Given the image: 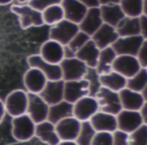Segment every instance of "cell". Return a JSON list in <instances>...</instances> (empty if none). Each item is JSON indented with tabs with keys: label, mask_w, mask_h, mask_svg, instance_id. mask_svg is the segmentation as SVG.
<instances>
[{
	"label": "cell",
	"mask_w": 147,
	"mask_h": 145,
	"mask_svg": "<svg viewBox=\"0 0 147 145\" xmlns=\"http://www.w3.org/2000/svg\"><path fill=\"white\" fill-rule=\"evenodd\" d=\"M35 123L25 113L17 117H13L11 121V134L15 140L26 142L34 137Z\"/></svg>",
	"instance_id": "obj_1"
},
{
	"label": "cell",
	"mask_w": 147,
	"mask_h": 145,
	"mask_svg": "<svg viewBox=\"0 0 147 145\" xmlns=\"http://www.w3.org/2000/svg\"><path fill=\"white\" fill-rule=\"evenodd\" d=\"M4 102L5 112L9 116L17 117L26 113L28 93L21 89L13 90L6 96Z\"/></svg>",
	"instance_id": "obj_2"
},
{
	"label": "cell",
	"mask_w": 147,
	"mask_h": 145,
	"mask_svg": "<svg viewBox=\"0 0 147 145\" xmlns=\"http://www.w3.org/2000/svg\"><path fill=\"white\" fill-rule=\"evenodd\" d=\"M10 10L18 16L19 24L22 29L43 25L41 12L29 6L27 3L21 5H12Z\"/></svg>",
	"instance_id": "obj_3"
},
{
	"label": "cell",
	"mask_w": 147,
	"mask_h": 145,
	"mask_svg": "<svg viewBox=\"0 0 147 145\" xmlns=\"http://www.w3.org/2000/svg\"><path fill=\"white\" fill-rule=\"evenodd\" d=\"M59 67L61 71V80L63 82L82 80L88 71L87 65L76 57H65L59 63Z\"/></svg>",
	"instance_id": "obj_4"
},
{
	"label": "cell",
	"mask_w": 147,
	"mask_h": 145,
	"mask_svg": "<svg viewBox=\"0 0 147 145\" xmlns=\"http://www.w3.org/2000/svg\"><path fill=\"white\" fill-rule=\"evenodd\" d=\"M78 32V24L71 22L67 19H63L51 27L49 36V39L61 43L63 47H65Z\"/></svg>",
	"instance_id": "obj_5"
},
{
	"label": "cell",
	"mask_w": 147,
	"mask_h": 145,
	"mask_svg": "<svg viewBox=\"0 0 147 145\" xmlns=\"http://www.w3.org/2000/svg\"><path fill=\"white\" fill-rule=\"evenodd\" d=\"M95 98L98 102L100 111L112 115H117L122 110L119 94L117 92H113L109 89L101 87L95 95Z\"/></svg>",
	"instance_id": "obj_6"
},
{
	"label": "cell",
	"mask_w": 147,
	"mask_h": 145,
	"mask_svg": "<svg viewBox=\"0 0 147 145\" xmlns=\"http://www.w3.org/2000/svg\"><path fill=\"white\" fill-rule=\"evenodd\" d=\"M99 111V105L96 98L93 96H85L73 104L71 116L81 122L89 121L95 113Z\"/></svg>",
	"instance_id": "obj_7"
},
{
	"label": "cell",
	"mask_w": 147,
	"mask_h": 145,
	"mask_svg": "<svg viewBox=\"0 0 147 145\" xmlns=\"http://www.w3.org/2000/svg\"><path fill=\"white\" fill-rule=\"evenodd\" d=\"M147 40L141 35H134V36H125L118 37L117 40L111 45L113 51L117 55H133L136 57L140 47Z\"/></svg>",
	"instance_id": "obj_8"
},
{
	"label": "cell",
	"mask_w": 147,
	"mask_h": 145,
	"mask_svg": "<svg viewBox=\"0 0 147 145\" xmlns=\"http://www.w3.org/2000/svg\"><path fill=\"white\" fill-rule=\"evenodd\" d=\"M90 93V84L88 80L82 79L78 81L63 82V101L74 104L78 100Z\"/></svg>",
	"instance_id": "obj_9"
},
{
	"label": "cell",
	"mask_w": 147,
	"mask_h": 145,
	"mask_svg": "<svg viewBox=\"0 0 147 145\" xmlns=\"http://www.w3.org/2000/svg\"><path fill=\"white\" fill-rule=\"evenodd\" d=\"M141 69L137 57L133 55H116L112 63V71L120 74L125 79L133 77Z\"/></svg>",
	"instance_id": "obj_10"
},
{
	"label": "cell",
	"mask_w": 147,
	"mask_h": 145,
	"mask_svg": "<svg viewBox=\"0 0 147 145\" xmlns=\"http://www.w3.org/2000/svg\"><path fill=\"white\" fill-rule=\"evenodd\" d=\"M116 121L117 129L127 133V134L136 130L141 125L146 124L143 121L139 111L121 110L116 115Z\"/></svg>",
	"instance_id": "obj_11"
},
{
	"label": "cell",
	"mask_w": 147,
	"mask_h": 145,
	"mask_svg": "<svg viewBox=\"0 0 147 145\" xmlns=\"http://www.w3.org/2000/svg\"><path fill=\"white\" fill-rule=\"evenodd\" d=\"M27 63L29 67L37 69L40 71L47 81H59L61 80V71L59 65H53L45 59H42L39 55H31L27 57Z\"/></svg>",
	"instance_id": "obj_12"
},
{
	"label": "cell",
	"mask_w": 147,
	"mask_h": 145,
	"mask_svg": "<svg viewBox=\"0 0 147 145\" xmlns=\"http://www.w3.org/2000/svg\"><path fill=\"white\" fill-rule=\"evenodd\" d=\"M49 105L42 100L39 95L28 93L26 114L30 117V119L35 124L47 120V114H49Z\"/></svg>",
	"instance_id": "obj_13"
},
{
	"label": "cell",
	"mask_w": 147,
	"mask_h": 145,
	"mask_svg": "<svg viewBox=\"0 0 147 145\" xmlns=\"http://www.w3.org/2000/svg\"><path fill=\"white\" fill-rule=\"evenodd\" d=\"M81 127V121L69 116L55 124L57 134L61 141H75Z\"/></svg>",
	"instance_id": "obj_14"
},
{
	"label": "cell",
	"mask_w": 147,
	"mask_h": 145,
	"mask_svg": "<svg viewBox=\"0 0 147 145\" xmlns=\"http://www.w3.org/2000/svg\"><path fill=\"white\" fill-rule=\"evenodd\" d=\"M38 55L47 63L59 65L61 61L65 59V49L61 43L51 39H47L40 47Z\"/></svg>",
	"instance_id": "obj_15"
},
{
	"label": "cell",
	"mask_w": 147,
	"mask_h": 145,
	"mask_svg": "<svg viewBox=\"0 0 147 145\" xmlns=\"http://www.w3.org/2000/svg\"><path fill=\"white\" fill-rule=\"evenodd\" d=\"M47 82V79L45 75L40 71L33 67H29L23 76V85L26 89V92L29 94L39 95L45 88Z\"/></svg>",
	"instance_id": "obj_16"
},
{
	"label": "cell",
	"mask_w": 147,
	"mask_h": 145,
	"mask_svg": "<svg viewBox=\"0 0 147 145\" xmlns=\"http://www.w3.org/2000/svg\"><path fill=\"white\" fill-rule=\"evenodd\" d=\"M118 94L122 110L139 111L146 104V97L143 96L142 93L124 88L118 92Z\"/></svg>",
	"instance_id": "obj_17"
},
{
	"label": "cell",
	"mask_w": 147,
	"mask_h": 145,
	"mask_svg": "<svg viewBox=\"0 0 147 145\" xmlns=\"http://www.w3.org/2000/svg\"><path fill=\"white\" fill-rule=\"evenodd\" d=\"M118 34L115 27L111 26L106 23H103L96 30V32L91 36V39L94 41L99 49H103L109 47L117 40Z\"/></svg>",
	"instance_id": "obj_18"
},
{
	"label": "cell",
	"mask_w": 147,
	"mask_h": 145,
	"mask_svg": "<svg viewBox=\"0 0 147 145\" xmlns=\"http://www.w3.org/2000/svg\"><path fill=\"white\" fill-rule=\"evenodd\" d=\"M102 24L103 21L101 18L100 8L99 7H92V8H88L84 18L79 23L78 26L79 30L86 33L91 37Z\"/></svg>",
	"instance_id": "obj_19"
},
{
	"label": "cell",
	"mask_w": 147,
	"mask_h": 145,
	"mask_svg": "<svg viewBox=\"0 0 147 145\" xmlns=\"http://www.w3.org/2000/svg\"><path fill=\"white\" fill-rule=\"evenodd\" d=\"M89 122L91 123L96 132L113 133L115 130H117L116 115L109 114L100 110L93 115Z\"/></svg>",
	"instance_id": "obj_20"
},
{
	"label": "cell",
	"mask_w": 147,
	"mask_h": 145,
	"mask_svg": "<svg viewBox=\"0 0 147 145\" xmlns=\"http://www.w3.org/2000/svg\"><path fill=\"white\" fill-rule=\"evenodd\" d=\"M59 4L63 7L65 19L76 24L82 21L88 10V8L78 0H61Z\"/></svg>",
	"instance_id": "obj_21"
},
{
	"label": "cell",
	"mask_w": 147,
	"mask_h": 145,
	"mask_svg": "<svg viewBox=\"0 0 147 145\" xmlns=\"http://www.w3.org/2000/svg\"><path fill=\"white\" fill-rule=\"evenodd\" d=\"M39 96L49 106L63 100V81H47Z\"/></svg>",
	"instance_id": "obj_22"
},
{
	"label": "cell",
	"mask_w": 147,
	"mask_h": 145,
	"mask_svg": "<svg viewBox=\"0 0 147 145\" xmlns=\"http://www.w3.org/2000/svg\"><path fill=\"white\" fill-rule=\"evenodd\" d=\"M34 136L47 145H57L61 141L55 131V124L47 120L35 124Z\"/></svg>",
	"instance_id": "obj_23"
},
{
	"label": "cell",
	"mask_w": 147,
	"mask_h": 145,
	"mask_svg": "<svg viewBox=\"0 0 147 145\" xmlns=\"http://www.w3.org/2000/svg\"><path fill=\"white\" fill-rule=\"evenodd\" d=\"M99 53H100V49L97 47L94 41L90 39L77 51L75 57L81 61H83L87 65V67L95 69L97 65V61H98Z\"/></svg>",
	"instance_id": "obj_24"
},
{
	"label": "cell",
	"mask_w": 147,
	"mask_h": 145,
	"mask_svg": "<svg viewBox=\"0 0 147 145\" xmlns=\"http://www.w3.org/2000/svg\"><path fill=\"white\" fill-rule=\"evenodd\" d=\"M99 82L101 87L113 91V92H120L124 88H126L127 79H125L120 74L114 71H111L107 74L99 75Z\"/></svg>",
	"instance_id": "obj_25"
},
{
	"label": "cell",
	"mask_w": 147,
	"mask_h": 145,
	"mask_svg": "<svg viewBox=\"0 0 147 145\" xmlns=\"http://www.w3.org/2000/svg\"><path fill=\"white\" fill-rule=\"evenodd\" d=\"M99 8L103 23H106L113 27H116V25L125 17L119 4L102 5L99 6Z\"/></svg>",
	"instance_id": "obj_26"
},
{
	"label": "cell",
	"mask_w": 147,
	"mask_h": 145,
	"mask_svg": "<svg viewBox=\"0 0 147 145\" xmlns=\"http://www.w3.org/2000/svg\"><path fill=\"white\" fill-rule=\"evenodd\" d=\"M71 111H73V104L63 100L61 102L49 107V114H47V120L53 124H57L59 121L71 116Z\"/></svg>",
	"instance_id": "obj_27"
},
{
	"label": "cell",
	"mask_w": 147,
	"mask_h": 145,
	"mask_svg": "<svg viewBox=\"0 0 147 145\" xmlns=\"http://www.w3.org/2000/svg\"><path fill=\"white\" fill-rule=\"evenodd\" d=\"M119 37L140 35L139 17L125 16L115 27Z\"/></svg>",
	"instance_id": "obj_28"
},
{
	"label": "cell",
	"mask_w": 147,
	"mask_h": 145,
	"mask_svg": "<svg viewBox=\"0 0 147 145\" xmlns=\"http://www.w3.org/2000/svg\"><path fill=\"white\" fill-rule=\"evenodd\" d=\"M116 55H117L111 47L100 49L98 61H97V65L95 67V71H96L97 74L103 75L112 71V63Z\"/></svg>",
	"instance_id": "obj_29"
},
{
	"label": "cell",
	"mask_w": 147,
	"mask_h": 145,
	"mask_svg": "<svg viewBox=\"0 0 147 145\" xmlns=\"http://www.w3.org/2000/svg\"><path fill=\"white\" fill-rule=\"evenodd\" d=\"M41 16H42L43 24L51 26L65 19V14L61 4H55L45 8V10L41 11Z\"/></svg>",
	"instance_id": "obj_30"
},
{
	"label": "cell",
	"mask_w": 147,
	"mask_h": 145,
	"mask_svg": "<svg viewBox=\"0 0 147 145\" xmlns=\"http://www.w3.org/2000/svg\"><path fill=\"white\" fill-rule=\"evenodd\" d=\"M122 12L128 17H140L143 14V0H120L119 1Z\"/></svg>",
	"instance_id": "obj_31"
},
{
	"label": "cell",
	"mask_w": 147,
	"mask_h": 145,
	"mask_svg": "<svg viewBox=\"0 0 147 145\" xmlns=\"http://www.w3.org/2000/svg\"><path fill=\"white\" fill-rule=\"evenodd\" d=\"M91 37L88 34L82 32L79 30V32L77 33L73 38L71 39L69 43L65 47H63L65 49V57H74L76 55V53L87 42L88 40H90Z\"/></svg>",
	"instance_id": "obj_32"
},
{
	"label": "cell",
	"mask_w": 147,
	"mask_h": 145,
	"mask_svg": "<svg viewBox=\"0 0 147 145\" xmlns=\"http://www.w3.org/2000/svg\"><path fill=\"white\" fill-rule=\"evenodd\" d=\"M126 88L135 92L141 93L147 89V69H142L131 78L127 79Z\"/></svg>",
	"instance_id": "obj_33"
},
{
	"label": "cell",
	"mask_w": 147,
	"mask_h": 145,
	"mask_svg": "<svg viewBox=\"0 0 147 145\" xmlns=\"http://www.w3.org/2000/svg\"><path fill=\"white\" fill-rule=\"evenodd\" d=\"M95 133L96 131L89 121L81 122L80 130L77 135V138L75 139V142L77 143V145H91Z\"/></svg>",
	"instance_id": "obj_34"
},
{
	"label": "cell",
	"mask_w": 147,
	"mask_h": 145,
	"mask_svg": "<svg viewBox=\"0 0 147 145\" xmlns=\"http://www.w3.org/2000/svg\"><path fill=\"white\" fill-rule=\"evenodd\" d=\"M128 145H147V124L128 134Z\"/></svg>",
	"instance_id": "obj_35"
},
{
	"label": "cell",
	"mask_w": 147,
	"mask_h": 145,
	"mask_svg": "<svg viewBox=\"0 0 147 145\" xmlns=\"http://www.w3.org/2000/svg\"><path fill=\"white\" fill-rule=\"evenodd\" d=\"M112 133L96 132L93 137L91 145H112Z\"/></svg>",
	"instance_id": "obj_36"
},
{
	"label": "cell",
	"mask_w": 147,
	"mask_h": 145,
	"mask_svg": "<svg viewBox=\"0 0 147 145\" xmlns=\"http://www.w3.org/2000/svg\"><path fill=\"white\" fill-rule=\"evenodd\" d=\"M61 1V0H30L27 4L41 12L42 10H45V8L51 6V5L59 4Z\"/></svg>",
	"instance_id": "obj_37"
},
{
	"label": "cell",
	"mask_w": 147,
	"mask_h": 145,
	"mask_svg": "<svg viewBox=\"0 0 147 145\" xmlns=\"http://www.w3.org/2000/svg\"><path fill=\"white\" fill-rule=\"evenodd\" d=\"M112 145H128V134L123 131L115 130L112 133Z\"/></svg>",
	"instance_id": "obj_38"
},
{
	"label": "cell",
	"mask_w": 147,
	"mask_h": 145,
	"mask_svg": "<svg viewBox=\"0 0 147 145\" xmlns=\"http://www.w3.org/2000/svg\"><path fill=\"white\" fill-rule=\"evenodd\" d=\"M136 57L138 59L139 63H140L141 67L147 69V40H145L142 47H140Z\"/></svg>",
	"instance_id": "obj_39"
},
{
	"label": "cell",
	"mask_w": 147,
	"mask_h": 145,
	"mask_svg": "<svg viewBox=\"0 0 147 145\" xmlns=\"http://www.w3.org/2000/svg\"><path fill=\"white\" fill-rule=\"evenodd\" d=\"M147 15H141L139 17V27H140V35L147 39Z\"/></svg>",
	"instance_id": "obj_40"
},
{
	"label": "cell",
	"mask_w": 147,
	"mask_h": 145,
	"mask_svg": "<svg viewBox=\"0 0 147 145\" xmlns=\"http://www.w3.org/2000/svg\"><path fill=\"white\" fill-rule=\"evenodd\" d=\"M79 2L84 4L87 8H92V7H99L98 0H78Z\"/></svg>",
	"instance_id": "obj_41"
},
{
	"label": "cell",
	"mask_w": 147,
	"mask_h": 145,
	"mask_svg": "<svg viewBox=\"0 0 147 145\" xmlns=\"http://www.w3.org/2000/svg\"><path fill=\"white\" fill-rule=\"evenodd\" d=\"M120 0H98L99 6L102 5H111V4H118Z\"/></svg>",
	"instance_id": "obj_42"
},
{
	"label": "cell",
	"mask_w": 147,
	"mask_h": 145,
	"mask_svg": "<svg viewBox=\"0 0 147 145\" xmlns=\"http://www.w3.org/2000/svg\"><path fill=\"white\" fill-rule=\"evenodd\" d=\"M5 115H6V112H5V107H4V102H3L1 99H0V124L4 119Z\"/></svg>",
	"instance_id": "obj_43"
},
{
	"label": "cell",
	"mask_w": 147,
	"mask_h": 145,
	"mask_svg": "<svg viewBox=\"0 0 147 145\" xmlns=\"http://www.w3.org/2000/svg\"><path fill=\"white\" fill-rule=\"evenodd\" d=\"M57 145H77L75 141H59Z\"/></svg>",
	"instance_id": "obj_44"
},
{
	"label": "cell",
	"mask_w": 147,
	"mask_h": 145,
	"mask_svg": "<svg viewBox=\"0 0 147 145\" xmlns=\"http://www.w3.org/2000/svg\"><path fill=\"white\" fill-rule=\"evenodd\" d=\"M14 0H0V5H8Z\"/></svg>",
	"instance_id": "obj_45"
},
{
	"label": "cell",
	"mask_w": 147,
	"mask_h": 145,
	"mask_svg": "<svg viewBox=\"0 0 147 145\" xmlns=\"http://www.w3.org/2000/svg\"><path fill=\"white\" fill-rule=\"evenodd\" d=\"M19 3H21V4H26V3H28L30 0H17Z\"/></svg>",
	"instance_id": "obj_46"
}]
</instances>
